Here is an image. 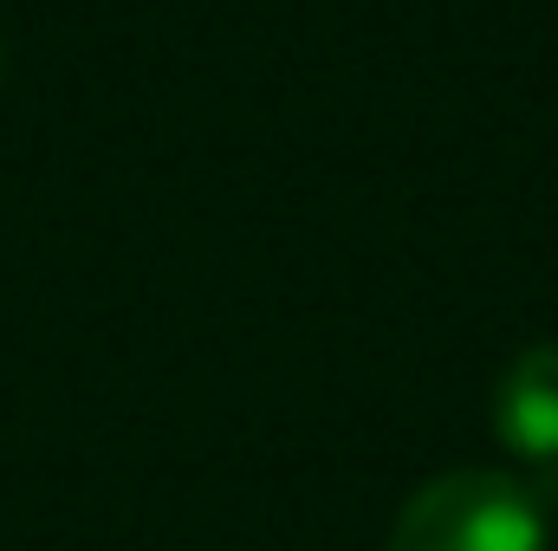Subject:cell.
<instances>
[{
	"label": "cell",
	"instance_id": "6da1fadb",
	"mask_svg": "<svg viewBox=\"0 0 558 551\" xmlns=\"http://www.w3.org/2000/svg\"><path fill=\"white\" fill-rule=\"evenodd\" d=\"M553 519L539 493L494 467H454L416 487L390 526V551H546Z\"/></svg>",
	"mask_w": 558,
	"mask_h": 551
},
{
	"label": "cell",
	"instance_id": "7a4b0ae2",
	"mask_svg": "<svg viewBox=\"0 0 558 551\" xmlns=\"http://www.w3.org/2000/svg\"><path fill=\"white\" fill-rule=\"evenodd\" d=\"M494 434L539 474H558V344H533L494 390Z\"/></svg>",
	"mask_w": 558,
	"mask_h": 551
}]
</instances>
